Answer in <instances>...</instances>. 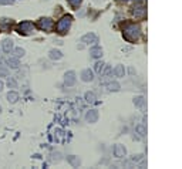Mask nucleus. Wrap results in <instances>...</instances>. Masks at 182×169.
I'll return each mask as SVG.
<instances>
[{"instance_id":"nucleus-1","label":"nucleus","mask_w":182,"mask_h":169,"mask_svg":"<svg viewBox=\"0 0 182 169\" xmlns=\"http://www.w3.org/2000/svg\"><path fill=\"white\" fill-rule=\"evenodd\" d=\"M34 30H36V26H34V23H31V21H21V23H19L16 27V31L19 34H21V36H29V34L34 33Z\"/></svg>"},{"instance_id":"nucleus-3","label":"nucleus","mask_w":182,"mask_h":169,"mask_svg":"<svg viewBox=\"0 0 182 169\" xmlns=\"http://www.w3.org/2000/svg\"><path fill=\"white\" fill-rule=\"evenodd\" d=\"M70 23H71V17L70 16H67V17H64V19H61V20L58 21V24H57L58 33H66L67 29L70 27Z\"/></svg>"},{"instance_id":"nucleus-13","label":"nucleus","mask_w":182,"mask_h":169,"mask_svg":"<svg viewBox=\"0 0 182 169\" xmlns=\"http://www.w3.org/2000/svg\"><path fill=\"white\" fill-rule=\"evenodd\" d=\"M87 120L90 121V122H94L95 120H97V112L95 111H91L87 114Z\"/></svg>"},{"instance_id":"nucleus-7","label":"nucleus","mask_w":182,"mask_h":169,"mask_svg":"<svg viewBox=\"0 0 182 169\" xmlns=\"http://www.w3.org/2000/svg\"><path fill=\"white\" fill-rule=\"evenodd\" d=\"M7 101L10 104H16L19 101V94H17L16 91H9L7 92Z\"/></svg>"},{"instance_id":"nucleus-14","label":"nucleus","mask_w":182,"mask_h":169,"mask_svg":"<svg viewBox=\"0 0 182 169\" xmlns=\"http://www.w3.org/2000/svg\"><path fill=\"white\" fill-rule=\"evenodd\" d=\"M0 77H9V68L7 67H0Z\"/></svg>"},{"instance_id":"nucleus-11","label":"nucleus","mask_w":182,"mask_h":169,"mask_svg":"<svg viewBox=\"0 0 182 169\" xmlns=\"http://www.w3.org/2000/svg\"><path fill=\"white\" fill-rule=\"evenodd\" d=\"M83 80L84 81H91L93 80V73L91 71H88V70H86V71H83Z\"/></svg>"},{"instance_id":"nucleus-4","label":"nucleus","mask_w":182,"mask_h":169,"mask_svg":"<svg viewBox=\"0 0 182 169\" xmlns=\"http://www.w3.org/2000/svg\"><path fill=\"white\" fill-rule=\"evenodd\" d=\"M2 49H3L4 53H10V51H13V49H14V41H13L12 38H6V40H3V43H2Z\"/></svg>"},{"instance_id":"nucleus-16","label":"nucleus","mask_w":182,"mask_h":169,"mask_svg":"<svg viewBox=\"0 0 182 169\" xmlns=\"http://www.w3.org/2000/svg\"><path fill=\"white\" fill-rule=\"evenodd\" d=\"M86 98H87L88 102H93V101H94V94H90V92H88V94L86 95Z\"/></svg>"},{"instance_id":"nucleus-8","label":"nucleus","mask_w":182,"mask_h":169,"mask_svg":"<svg viewBox=\"0 0 182 169\" xmlns=\"http://www.w3.org/2000/svg\"><path fill=\"white\" fill-rule=\"evenodd\" d=\"M75 81V77H74V73L73 71H70V73H67L66 74V83L67 85H73Z\"/></svg>"},{"instance_id":"nucleus-17","label":"nucleus","mask_w":182,"mask_h":169,"mask_svg":"<svg viewBox=\"0 0 182 169\" xmlns=\"http://www.w3.org/2000/svg\"><path fill=\"white\" fill-rule=\"evenodd\" d=\"M101 68H103V64H100V63H97V64H95V70H97V71L100 73V71H101Z\"/></svg>"},{"instance_id":"nucleus-6","label":"nucleus","mask_w":182,"mask_h":169,"mask_svg":"<svg viewBox=\"0 0 182 169\" xmlns=\"http://www.w3.org/2000/svg\"><path fill=\"white\" fill-rule=\"evenodd\" d=\"M12 27V20L10 19H0V30L2 31H9Z\"/></svg>"},{"instance_id":"nucleus-5","label":"nucleus","mask_w":182,"mask_h":169,"mask_svg":"<svg viewBox=\"0 0 182 169\" xmlns=\"http://www.w3.org/2000/svg\"><path fill=\"white\" fill-rule=\"evenodd\" d=\"M6 63H7V67H10L13 70H17V68L20 67V61H19L17 57H9L7 60H6Z\"/></svg>"},{"instance_id":"nucleus-15","label":"nucleus","mask_w":182,"mask_h":169,"mask_svg":"<svg viewBox=\"0 0 182 169\" xmlns=\"http://www.w3.org/2000/svg\"><path fill=\"white\" fill-rule=\"evenodd\" d=\"M100 54H101V50H100V49L91 50V56H93V57H98Z\"/></svg>"},{"instance_id":"nucleus-18","label":"nucleus","mask_w":182,"mask_h":169,"mask_svg":"<svg viewBox=\"0 0 182 169\" xmlns=\"http://www.w3.org/2000/svg\"><path fill=\"white\" fill-rule=\"evenodd\" d=\"M80 2H81V0H70V3L73 4V6H78Z\"/></svg>"},{"instance_id":"nucleus-2","label":"nucleus","mask_w":182,"mask_h":169,"mask_svg":"<svg viewBox=\"0 0 182 169\" xmlns=\"http://www.w3.org/2000/svg\"><path fill=\"white\" fill-rule=\"evenodd\" d=\"M53 26H54V23L51 19H40L37 21V27L44 30V31H50V30L53 29Z\"/></svg>"},{"instance_id":"nucleus-9","label":"nucleus","mask_w":182,"mask_h":169,"mask_svg":"<svg viewBox=\"0 0 182 169\" xmlns=\"http://www.w3.org/2000/svg\"><path fill=\"white\" fill-rule=\"evenodd\" d=\"M13 51H14V57H17V58L23 57V56H24V54H26L24 49H21V47H17V49H13Z\"/></svg>"},{"instance_id":"nucleus-20","label":"nucleus","mask_w":182,"mask_h":169,"mask_svg":"<svg viewBox=\"0 0 182 169\" xmlns=\"http://www.w3.org/2000/svg\"><path fill=\"white\" fill-rule=\"evenodd\" d=\"M3 87H4L3 81H0V92H2V91H3Z\"/></svg>"},{"instance_id":"nucleus-10","label":"nucleus","mask_w":182,"mask_h":169,"mask_svg":"<svg viewBox=\"0 0 182 169\" xmlns=\"http://www.w3.org/2000/svg\"><path fill=\"white\" fill-rule=\"evenodd\" d=\"M63 54L60 53V51H57V50H51L50 51V58H53V60H58V58H61Z\"/></svg>"},{"instance_id":"nucleus-12","label":"nucleus","mask_w":182,"mask_h":169,"mask_svg":"<svg viewBox=\"0 0 182 169\" xmlns=\"http://www.w3.org/2000/svg\"><path fill=\"white\" fill-rule=\"evenodd\" d=\"M7 85H9V88H17V81H16V78H14V77H9Z\"/></svg>"},{"instance_id":"nucleus-19","label":"nucleus","mask_w":182,"mask_h":169,"mask_svg":"<svg viewBox=\"0 0 182 169\" xmlns=\"http://www.w3.org/2000/svg\"><path fill=\"white\" fill-rule=\"evenodd\" d=\"M0 3L2 4H10L12 3V0H0Z\"/></svg>"}]
</instances>
